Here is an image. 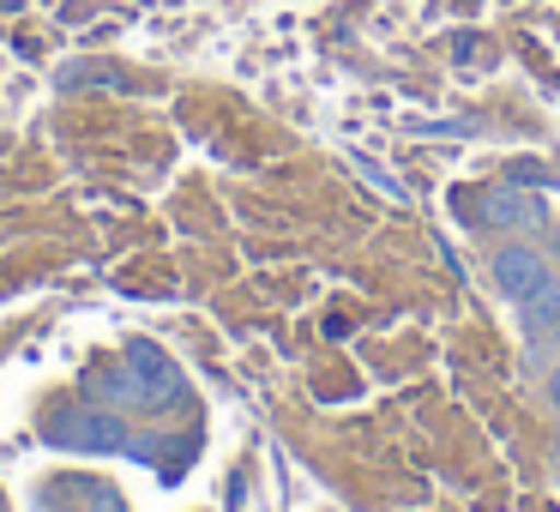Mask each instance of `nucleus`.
I'll return each mask as SVG.
<instances>
[{"mask_svg":"<svg viewBox=\"0 0 560 512\" xmlns=\"http://www.w3.org/2000/svg\"><path fill=\"white\" fill-rule=\"evenodd\" d=\"M43 440L61 452H127V428L115 410H85V404H67L43 422Z\"/></svg>","mask_w":560,"mask_h":512,"instance_id":"obj_1","label":"nucleus"},{"mask_svg":"<svg viewBox=\"0 0 560 512\" xmlns=\"http://www.w3.org/2000/svg\"><path fill=\"white\" fill-rule=\"evenodd\" d=\"M127 368H133V380H139V404H145V410L182 398V368H175L158 344L133 338V344H127Z\"/></svg>","mask_w":560,"mask_h":512,"instance_id":"obj_2","label":"nucleus"},{"mask_svg":"<svg viewBox=\"0 0 560 512\" xmlns=\"http://www.w3.org/2000/svg\"><path fill=\"white\" fill-rule=\"evenodd\" d=\"M548 278H555V271H548V259L536 254V247H500L494 254V283H500L506 302H530Z\"/></svg>","mask_w":560,"mask_h":512,"instance_id":"obj_3","label":"nucleus"},{"mask_svg":"<svg viewBox=\"0 0 560 512\" xmlns=\"http://www.w3.org/2000/svg\"><path fill=\"white\" fill-rule=\"evenodd\" d=\"M482 211H488V223H506V230H542V223H548L542 199L518 194V187H488Z\"/></svg>","mask_w":560,"mask_h":512,"instance_id":"obj_4","label":"nucleus"},{"mask_svg":"<svg viewBox=\"0 0 560 512\" xmlns=\"http://www.w3.org/2000/svg\"><path fill=\"white\" fill-rule=\"evenodd\" d=\"M85 392L91 398H109V404H139V380H133V368H91L85 374Z\"/></svg>","mask_w":560,"mask_h":512,"instance_id":"obj_5","label":"nucleus"},{"mask_svg":"<svg viewBox=\"0 0 560 512\" xmlns=\"http://www.w3.org/2000/svg\"><path fill=\"white\" fill-rule=\"evenodd\" d=\"M355 170H362V175H368V182H374V187H380V194H392V199H404V187H398V182H392V175H386V170H380V163H368V158H355Z\"/></svg>","mask_w":560,"mask_h":512,"instance_id":"obj_6","label":"nucleus"},{"mask_svg":"<svg viewBox=\"0 0 560 512\" xmlns=\"http://www.w3.org/2000/svg\"><path fill=\"white\" fill-rule=\"evenodd\" d=\"M91 507H103V512H121V494H109V488H97V494H91Z\"/></svg>","mask_w":560,"mask_h":512,"instance_id":"obj_7","label":"nucleus"},{"mask_svg":"<svg viewBox=\"0 0 560 512\" xmlns=\"http://www.w3.org/2000/svg\"><path fill=\"white\" fill-rule=\"evenodd\" d=\"M555 404H560V368H555Z\"/></svg>","mask_w":560,"mask_h":512,"instance_id":"obj_8","label":"nucleus"},{"mask_svg":"<svg viewBox=\"0 0 560 512\" xmlns=\"http://www.w3.org/2000/svg\"><path fill=\"white\" fill-rule=\"evenodd\" d=\"M555 259H560V242H555Z\"/></svg>","mask_w":560,"mask_h":512,"instance_id":"obj_9","label":"nucleus"},{"mask_svg":"<svg viewBox=\"0 0 560 512\" xmlns=\"http://www.w3.org/2000/svg\"><path fill=\"white\" fill-rule=\"evenodd\" d=\"M555 326H560V314H555Z\"/></svg>","mask_w":560,"mask_h":512,"instance_id":"obj_10","label":"nucleus"},{"mask_svg":"<svg viewBox=\"0 0 560 512\" xmlns=\"http://www.w3.org/2000/svg\"><path fill=\"white\" fill-rule=\"evenodd\" d=\"M555 446H560V440H555Z\"/></svg>","mask_w":560,"mask_h":512,"instance_id":"obj_11","label":"nucleus"}]
</instances>
